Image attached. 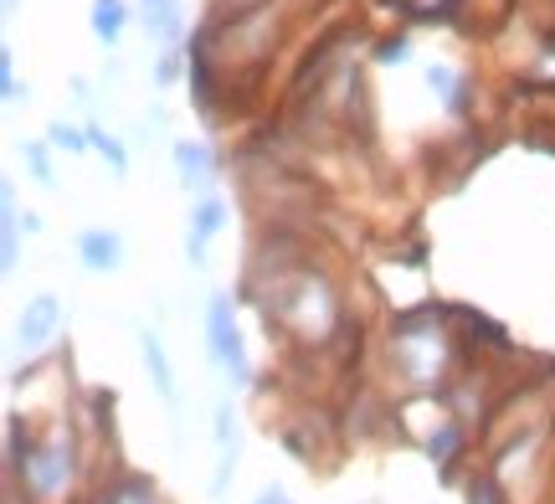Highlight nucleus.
Masks as SVG:
<instances>
[{
    "instance_id": "obj_1",
    "label": "nucleus",
    "mask_w": 555,
    "mask_h": 504,
    "mask_svg": "<svg viewBox=\"0 0 555 504\" xmlns=\"http://www.w3.org/2000/svg\"><path fill=\"white\" fill-rule=\"evenodd\" d=\"M206 340H211V356L242 382L247 376V356H242V329H237V314H232V299H211V309H206Z\"/></svg>"
},
{
    "instance_id": "obj_2",
    "label": "nucleus",
    "mask_w": 555,
    "mask_h": 504,
    "mask_svg": "<svg viewBox=\"0 0 555 504\" xmlns=\"http://www.w3.org/2000/svg\"><path fill=\"white\" fill-rule=\"evenodd\" d=\"M52 329H57V299L41 294V299H31L26 314H21V329H16L21 350H41V345L52 340Z\"/></svg>"
},
{
    "instance_id": "obj_3",
    "label": "nucleus",
    "mask_w": 555,
    "mask_h": 504,
    "mask_svg": "<svg viewBox=\"0 0 555 504\" xmlns=\"http://www.w3.org/2000/svg\"><path fill=\"white\" fill-rule=\"evenodd\" d=\"M221 227H227V206H221L217 196H201L196 211H191V262L206 258V243L217 237Z\"/></svg>"
},
{
    "instance_id": "obj_4",
    "label": "nucleus",
    "mask_w": 555,
    "mask_h": 504,
    "mask_svg": "<svg viewBox=\"0 0 555 504\" xmlns=\"http://www.w3.org/2000/svg\"><path fill=\"white\" fill-rule=\"evenodd\" d=\"M78 258L88 262V268H119L124 243L114 237V232H82V237H78Z\"/></svg>"
},
{
    "instance_id": "obj_5",
    "label": "nucleus",
    "mask_w": 555,
    "mask_h": 504,
    "mask_svg": "<svg viewBox=\"0 0 555 504\" xmlns=\"http://www.w3.org/2000/svg\"><path fill=\"white\" fill-rule=\"evenodd\" d=\"M144 365H150V376H155L159 397L176 406V376H170V361H165V350H159L155 335H144Z\"/></svg>"
},
{
    "instance_id": "obj_6",
    "label": "nucleus",
    "mask_w": 555,
    "mask_h": 504,
    "mask_svg": "<svg viewBox=\"0 0 555 504\" xmlns=\"http://www.w3.org/2000/svg\"><path fill=\"white\" fill-rule=\"evenodd\" d=\"M176 160H180V176L191 185H201L206 176H211V155L201 150V144H176Z\"/></svg>"
},
{
    "instance_id": "obj_7",
    "label": "nucleus",
    "mask_w": 555,
    "mask_h": 504,
    "mask_svg": "<svg viewBox=\"0 0 555 504\" xmlns=\"http://www.w3.org/2000/svg\"><path fill=\"white\" fill-rule=\"evenodd\" d=\"M93 31H99V41H119V31H124L119 0H99V5H93Z\"/></svg>"
},
{
    "instance_id": "obj_8",
    "label": "nucleus",
    "mask_w": 555,
    "mask_h": 504,
    "mask_svg": "<svg viewBox=\"0 0 555 504\" xmlns=\"http://www.w3.org/2000/svg\"><path fill=\"white\" fill-rule=\"evenodd\" d=\"M144 11H150V31L155 37H176L180 31V11H176V0H144Z\"/></svg>"
},
{
    "instance_id": "obj_9",
    "label": "nucleus",
    "mask_w": 555,
    "mask_h": 504,
    "mask_svg": "<svg viewBox=\"0 0 555 504\" xmlns=\"http://www.w3.org/2000/svg\"><path fill=\"white\" fill-rule=\"evenodd\" d=\"M114 504H159L155 489L144 484V479H124L119 489H114Z\"/></svg>"
},
{
    "instance_id": "obj_10",
    "label": "nucleus",
    "mask_w": 555,
    "mask_h": 504,
    "mask_svg": "<svg viewBox=\"0 0 555 504\" xmlns=\"http://www.w3.org/2000/svg\"><path fill=\"white\" fill-rule=\"evenodd\" d=\"M427 448H433V458H437V464H448V458L457 453V427H453V423H448V427H437V438H433Z\"/></svg>"
},
{
    "instance_id": "obj_11",
    "label": "nucleus",
    "mask_w": 555,
    "mask_h": 504,
    "mask_svg": "<svg viewBox=\"0 0 555 504\" xmlns=\"http://www.w3.org/2000/svg\"><path fill=\"white\" fill-rule=\"evenodd\" d=\"M26 165L37 170L41 181H52V160H47V144H26Z\"/></svg>"
},
{
    "instance_id": "obj_12",
    "label": "nucleus",
    "mask_w": 555,
    "mask_h": 504,
    "mask_svg": "<svg viewBox=\"0 0 555 504\" xmlns=\"http://www.w3.org/2000/svg\"><path fill=\"white\" fill-rule=\"evenodd\" d=\"M93 140H99L103 160H108V165H119V170H124V144H114V140H108V134H99V129H93Z\"/></svg>"
},
{
    "instance_id": "obj_13",
    "label": "nucleus",
    "mask_w": 555,
    "mask_h": 504,
    "mask_svg": "<svg viewBox=\"0 0 555 504\" xmlns=\"http://www.w3.org/2000/svg\"><path fill=\"white\" fill-rule=\"evenodd\" d=\"M52 140H57L62 150H82V134L78 129H67V124H52Z\"/></svg>"
},
{
    "instance_id": "obj_14",
    "label": "nucleus",
    "mask_w": 555,
    "mask_h": 504,
    "mask_svg": "<svg viewBox=\"0 0 555 504\" xmlns=\"http://www.w3.org/2000/svg\"><path fill=\"white\" fill-rule=\"evenodd\" d=\"M258 504H288V500H283V494H278V489H268V494H262Z\"/></svg>"
}]
</instances>
